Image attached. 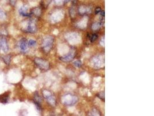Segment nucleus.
Segmentation results:
<instances>
[{
    "mask_svg": "<svg viewBox=\"0 0 154 116\" xmlns=\"http://www.w3.org/2000/svg\"><path fill=\"white\" fill-rule=\"evenodd\" d=\"M34 62H35V64L37 65L40 69L44 70L48 69L50 67V64L47 61H46V60L44 59H40V58H35V60H34Z\"/></svg>",
    "mask_w": 154,
    "mask_h": 116,
    "instance_id": "1",
    "label": "nucleus"
},
{
    "mask_svg": "<svg viewBox=\"0 0 154 116\" xmlns=\"http://www.w3.org/2000/svg\"><path fill=\"white\" fill-rule=\"evenodd\" d=\"M53 38L52 37H48L44 40L43 44V49L46 52H48L50 50L51 47L53 45Z\"/></svg>",
    "mask_w": 154,
    "mask_h": 116,
    "instance_id": "2",
    "label": "nucleus"
},
{
    "mask_svg": "<svg viewBox=\"0 0 154 116\" xmlns=\"http://www.w3.org/2000/svg\"><path fill=\"white\" fill-rule=\"evenodd\" d=\"M43 94L45 98L47 99V102L51 105L55 106V99L54 97V96L51 94L50 92L47 91H44L43 92Z\"/></svg>",
    "mask_w": 154,
    "mask_h": 116,
    "instance_id": "3",
    "label": "nucleus"
},
{
    "mask_svg": "<svg viewBox=\"0 0 154 116\" xmlns=\"http://www.w3.org/2000/svg\"><path fill=\"white\" fill-rule=\"evenodd\" d=\"M19 46L20 48V49L21 51L23 53H25L28 50V42L25 38H23L21 39L19 43Z\"/></svg>",
    "mask_w": 154,
    "mask_h": 116,
    "instance_id": "4",
    "label": "nucleus"
},
{
    "mask_svg": "<svg viewBox=\"0 0 154 116\" xmlns=\"http://www.w3.org/2000/svg\"><path fill=\"white\" fill-rule=\"evenodd\" d=\"M8 45L6 38H0V50L4 52H6L8 50Z\"/></svg>",
    "mask_w": 154,
    "mask_h": 116,
    "instance_id": "5",
    "label": "nucleus"
},
{
    "mask_svg": "<svg viewBox=\"0 0 154 116\" xmlns=\"http://www.w3.org/2000/svg\"><path fill=\"white\" fill-rule=\"evenodd\" d=\"M36 30V27L35 23H34L33 21H30L28 23L27 28V31L28 33H34L35 32Z\"/></svg>",
    "mask_w": 154,
    "mask_h": 116,
    "instance_id": "6",
    "label": "nucleus"
},
{
    "mask_svg": "<svg viewBox=\"0 0 154 116\" xmlns=\"http://www.w3.org/2000/svg\"><path fill=\"white\" fill-rule=\"evenodd\" d=\"M28 8L26 6H22L19 9V13L21 15V16H24V17H30L32 15L31 13H28L27 12Z\"/></svg>",
    "mask_w": 154,
    "mask_h": 116,
    "instance_id": "7",
    "label": "nucleus"
},
{
    "mask_svg": "<svg viewBox=\"0 0 154 116\" xmlns=\"http://www.w3.org/2000/svg\"><path fill=\"white\" fill-rule=\"evenodd\" d=\"M9 100V93L6 92L3 95H0V103L5 104L8 102Z\"/></svg>",
    "mask_w": 154,
    "mask_h": 116,
    "instance_id": "8",
    "label": "nucleus"
},
{
    "mask_svg": "<svg viewBox=\"0 0 154 116\" xmlns=\"http://www.w3.org/2000/svg\"><path fill=\"white\" fill-rule=\"evenodd\" d=\"M74 57V55H73L72 53H70V54L68 55L67 56H65L64 57H61V59L63 61H65V62H68V61H70V60H71L73 57Z\"/></svg>",
    "mask_w": 154,
    "mask_h": 116,
    "instance_id": "9",
    "label": "nucleus"
},
{
    "mask_svg": "<svg viewBox=\"0 0 154 116\" xmlns=\"http://www.w3.org/2000/svg\"><path fill=\"white\" fill-rule=\"evenodd\" d=\"M88 37L91 42H94L96 40L98 37V36L96 34H92V35H90V36L88 35Z\"/></svg>",
    "mask_w": 154,
    "mask_h": 116,
    "instance_id": "10",
    "label": "nucleus"
},
{
    "mask_svg": "<svg viewBox=\"0 0 154 116\" xmlns=\"http://www.w3.org/2000/svg\"><path fill=\"white\" fill-rule=\"evenodd\" d=\"M3 59L4 62L6 64H9L11 62V56L9 55H6V56H5L3 57Z\"/></svg>",
    "mask_w": 154,
    "mask_h": 116,
    "instance_id": "11",
    "label": "nucleus"
},
{
    "mask_svg": "<svg viewBox=\"0 0 154 116\" xmlns=\"http://www.w3.org/2000/svg\"><path fill=\"white\" fill-rule=\"evenodd\" d=\"M103 24L102 23H95L94 24H93L92 26V28L93 30H98V29L99 28L100 26H102Z\"/></svg>",
    "mask_w": 154,
    "mask_h": 116,
    "instance_id": "12",
    "label": "nucleus"
},
{
    "mask_svg": "<svg viewBox=\"0 0 154 116\" xmlns=\"http://www.w3.org/2000/svg\"><path fill=\"white\" fill-rule=\"evenodd\" d=\"M42 99L39 96L38 94L36 93L35 96H34V102H36V103H40L41 102Z\"/></svg>",
    "mask_w": 154,
    "mask_h": 116,
    "instance_id": "13",
    "label": "nucleus"
},
{
    "mask_svg": "<svg viewBox=\"0 0 154 116\" xmlns=\"http://www.w3.org/2000/svg\"><path fill=\"white\" fill-rule=\"evenodd\" d=\"M31 13H33L36 16H39L40 13V11L39 8H35L33 9V12H32Z\"/></svg>",
    "mask_w": 154,
    "mask_h": 116,
    "instance_id": "14",
    "label": "nucleus"
},
{
    "mask_svg": "<svg viewBox=\"0 0 154 116\" xmlns=\"http://www.w3.org/2000/svg\"><path fill=\"white\" fill-rule=\"evenodd\" d=\"M6 18V14L2 9H0V19H4Z\"/></svg>",
    "mask_w": 154,
    "mask_h": 116,
    "instance_id": "15",
    "label": "nucleus"
},
{
    "mask_svg": "<svg viewBox=\"0 0 154 116\" xmlns=\"http://www.w3.org/2000/svg\"><path fill=\"white\" fill-rule=\"evenodd\" d=\"M36 41L34 40H30L28 42V46H30V47H33V46L35 45L36 44Z\"/></svg>",
    "mask_w": 154,
    "mask_h": 116,
    "instance_id": "16",
    "label": "nucleus"
},
{
    "mask_svg": "<svg viewBox=\"0 0 154 116\" xmlns=\"http://www.w3.org/2000/svg\"><path fill=\"white\" fill-rule=\"evenodd\" d=\"M74 64H75V66H76L77 67H80V66H82V62L80 61V60H77V61L75 62Z\"/></svg>",
    "mask_w": 154,
    "mask_h": 116,
    "instance_id": "17",
    "label": "nucleus"
},
{
    "mask_svg": "<svg viewBox=\"0 0 154 116\" xmlns=\"http://www.w3.org/2000/svg\"><path fill=\"white\" fill-rule=\"evenodd\" d=\"M104 92H101L98 95V96L100 99H101L104 100Z\"/></svg>",
    "mask_w": 154,
    "mask_h": 116,
    "instance_id": "18",
    "label": "nucleus"
},
{
    "mask_svg": "<svg viewBox=\"0 0 154 116\" xmlns=\"http://www.w3.org/2000/svg\"><path fill=\"white\" fill-rule=\"evenodd\" d=\"M101 8H99V7H98V8H96V9H95V13L98 14L99 13H100V12H101Z\"/></svg>",
    "mask_w": 154,
    "mask_h": 116,
    "instance_id": "19",
    "label": "nucleus"
},
{
    "mask_svg": "<svg viewBox=\"0 0 154 116\" xmlns=\"http://www.w3.org/2000/svg\"><path fill=\"white\" fill-rule=\"evenodd\" d=\"M16 1H17V0H9V1H10V3L12 5H14L16 4Z\"/></svg>",
    "mask_w": 154,
    "mask_h": 116,
    "instance_id": "20",
    "label": "nucleus"
},
{
    "mask_svg": "<svg viewBox=\"0 0 154 116\" xmlns=\"http://www.w3.org/2000/svg\"><path fill=\"white\" fill-rule=\"evenodd\" d=\"M100 13H101L102 16H103L104 18V11H101V12H100Z\"/></svg>",
    "mask_w": 154,
    "mask_h": 116,
    "instance_id": "21",
    "label": "nucleus"
},
{
    "mask_svg": "<svg viewBox=\"0 0 154 116\" xmlns=\"http://www.w3.org/2000/svg\"><path fill=\"white\" fill-rule=\"evenodd\" d=\"M70 0H65V2H68V1H69Z\"/></svg>",
    "mask_w": 154,
    "mask_h": 116,
    "instance_id": "22",
    "label": "nucleus"
}]
</instances>
